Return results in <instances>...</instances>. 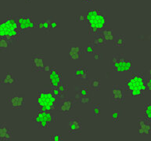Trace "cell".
I'll use <instances>...</instances> for the list:
<instances>
[{
	"label": "cell",
	"instance_id": "8fae6325",
	"mask_svg": "<svg viewBox=\"0 0 151 141\" xmlns=\"http://www.w3.org/2000/svg\"><path fill=\"white\" fill-rule=\"evenodd\" d=\"M137 131L138 134L142 137L149 135L151 132L150 122L147 120L145 117H139L138 118Z\"/></svg>",
	"mask_w": 151,
	"mask_h": 141
},
{
	"label": "cell",
	"instance_id": "9a60e30c",
	"mask_svg": "<svg viewBox=\"0 0 151 141\" xmlns=\"http://www.w3.org/2000/svg\"><path fill=\"white\" fill-rule=\"evenodd\" d=\"M13 140V130L5 122H2L0 126V140L9 141Z\"/></svg>",
	"mask_w": 151,
	"mask_h": 141
},
{
	"label": "cell",
	"instance_id": "cb8c5ba5",
	"mask_svg": "<svg viewBox=\"0 0 151 141\" xmlns=\"http://www.w3.org/2000/svg\"><path fill=\"white\" fill-rule=\"evenodd\" d=\"M52 21H51L50 19H46V20L45 19L44 21L36 23V26L37 27L41 28V29L50 31V30L52 29Z\"/></svg>",
	"mask_w": 151,
	"mask_h": 141
},
{
	"label": "cell",
	"instance_id": "7a4b0ae2",
	"mask_svg": "<svg viewBox=\"0 0 151 141\" xmlns=\"http://www.w3.org/2000/svg\"><path fill=\"white\" fill-rule=\"evenodd\" d=\"M86 17V24L88 27V34L96 35L106 27V17L100 9H88Z\"/></svg>",
	"mask_w": 151,
	"mask_h": 141
},
{
	"label": "cell",
	"instance_id": "4316f807",
	"mask_svg": "<svg viewBox=\"0 0 151 141\" xmlns=\"http://www.w3.org/2000/svg\"><path fill=\"white\" fill-rule=\"evenodd\" d=\"M144 117L151 122V103L145 104Z\"/></svg>",
	"mask_w": 151,
	"mask_h": 141
},
{
	"label": "cell",
	"instance_id": "f546056e",
	"mask_svg": "<svg viewBox=\"0 0 151 141\" xmlns=\"http://www.w3.org/2000/svg\"><path fill=\"white\" fill-rule=\"evenodd\" d=\"M79 102L81 103V104H91L93 103V98L90 97L89 96H81L78 100Z\"/></svg>",
	"mask_w": 151,
	"mask_h": 141
},
{
	"label": "cell",
	"instance_id": "8d00e7d4",
	"mask_svg": "<svg viewBox=\"0 0 151 141\" xmlns=\"http://www.w3.org/2000/svg\"><path fill=\"white\" fill-rule=\"evenodd\" d=\"M101 58V56L99 53H95L94 54V59L96 60H98V59H100Z\"/></svg>",
	"mask_w": 151,
	"mask_h": 141
},
{
	"label": "cell",
	"instance_id": "f1b7e54d",
	"mask_svg": "<svg viewBox=\"0 0 151 141\" xmlns=\"http://www.w3.org/2000/svg\"><path fill=\"white\" fill-rule=\"evenodd\" d=\"M120 116H121V112L117 110H114L112 112V114H111V118H112V121H113L114 123L119 122L120 121Z\"/></svg>",
	"mask_w": 151,
	"mask_h": 141
},
{
	"label": "cell",
	"instance_id": "7c38bea8",
	"mask_svg": "<svg viewBox=\"0 0 151 141\" xmlns=\"http://www.w3.org/2000/svg\"><path fill=\"white\" fill-rule=\"evenodd\" d=\"M68 130L70 134H80L82 130V125L80 117H71L68 122Z\"/></svg>",
	"mask_w": 151,
	"mask_h": 141
},
{
	"label": "cell",
	"instance_id": "74e56055",
	"mask_svg": "<svg viewBox=\"0 0 151 141\" xmlns=\"http://www.w3.org/2000/svg\"><path fill=\"white\" fill-rule=\"evenodd\" d=\"M147 77H150V76H151V67H150V68L148 69V70H147Z\"/></svg>",
	"mask_w": 151,
	"mask_h": 141
},
{
	"label": "cell",
	"instance_id": "6da1fadb",
	"mask_svg": "<svg viewBox=\"0 0 151 141\" xmlns=\"http://www.w3.org/2000/svg\"><path fill=\"white\" fill-rule=\"evenodd\" d=\"M124 86L131 96L135 98L142 97L145 92L147 90L146 75L142 72L133 73L125 80Z\"/></svg>",
	"mask_w": 151,
	"mask_h": 141
},
{
	"label": "cell",
	"instance_id": "52a82bcc",
	"mask_svg": "<svg viewBox=\"0 0 151 141\" xmlns=\"http://www.w3.org/2000/svg\"><path fill=\"white\" fill-rule=\"evenodd\" d=\"M77 100L74 98H64L60 99L57 104V112H58L60 114L68 115L70 112H72L75 109L76 105Z\"/></svg>",
	"mask_w": 151,
	"mask_h": 141
},
{
	"label": "cell",
	"instance_id": "5b68a950",
	"mask_svg": "<svg viewBox=\"0 0 151 141\" xmlns=\"http://www.w3.org/2000/svg\"><path fill=\"white\" fill-rule=\"evenodd\" d=\"M32 122L40 129H47L56 122L57 118L51 112H39L32 118Z\"/></svg>",
	"mask_w": 151,
	"mask_h": 141
},
{
	"label": "cell",
	"instance_id": "2e32d148",
	"mask_svg": "<svg viewBox=\"0 0 151 141\" xmlns=\"http://www.w3.org/2000/svg\"><path fill=\"white\" fill-rule=\"evenodd\" d=\"M52 93L58 99H64L68 97V86L65 83H61L57 87H51Z\"/></svg>",
	"mask_w": 151,
	"mask_h": 141
},
{
	"label": "cell",
	"instance_id": "277c9868",
	"mask_svg": "<svg viewBox=\"0 0 151 141\" xmlns=\"http://www.w3.org/2000/svg\"><path fill=\"white\" fill-rule=\"evenodd\" d=\"M21 35L17 17L14 16H8L4 21L0 24V37L6 38L12 42L18 40Z\"/></svg>",
	"mask_w": 151,
	"mask_h": 141
},
{
	"label": "cell",
	"instance_id": "484cf974",
	"mask_svg": "<svg viewBox=\"0 0 151 141\" xmlns=\"http://www.w3.org/2000/svg\"><path fill=\"white\" fill-rule=\"evenodd\" d=\"M90 88L94 91H99L101 88V81L99 78H93L89 83Z\"/></svg>",
	"mask_w": 151,
	"mask_h": 141
},
{
	"label": "cell",
	"instance_id": "836d02e7",
	"mask_svg": "<svg viewBox=\"0 0 151 141\" xmlns=\"http://www.w3.org/2000/svg\"><path fill=\"white\" fill-rule=\"evenodd\" d=\"M147 90L151 92V76L147 78Z\"/></svg>",
	"mask_w": 151,
	"mask_h": 141
},
{
	"label": "cell",
	"instance_id": "603a6c76",
	"mask_svg": "<svg viewBox=\"0 0 151 141\" xmlns=\"http://www.w3.org/2000/svg\"><path fill=\"white\" fill-rule=\"evenodd\" d=\"M101 34L105 38L106 41L108 42H114V41L116 39V37H115L114 34L113 30L111 29V28H107V27L104 28L101 32Z\"/></svg>",
	"mask_w": 151,
	"mask_h": 141
},
{
	"label": "cell",
	"instance_id": "9c48e42d",
	"mask_svg": "<svg viewBox=\"0 0 151 141\" xmlns=\"http://www.w3.org/2000/svg\"><path fill=\"white\" fill-rule=\"evenodd\" d=\"M26 98L24 95L15 93L13 95L6 98L7 104H9L11 108L16 110H23L24 108Z\"/></svg>",
	"mask_w": 151,
	"mask_h": 141
},
{
	"label": "cell",
	"instance_id": "d4e9b609",
	"mask_svg": "<svg viewBox=\"0 0 151 141\" xmlns=\"http://www.w3.org/2000/svg\"><path fill=\"white\" fill-rule=\"evenodd\" d=\"M126 45V37L124 35H119L116 37L114 41V46L115 47H124Z\"/></svg>",
	"mask_w": 151,
	"mask_h": 141
},
{
	"label": "cell",
	"instance_id": "30bf717a",
	"mask_svg": "<svg viewBox=\"0 0 151 141\" xmlns=\"http://www.w3.org/2000/svg\"><path fill=\"white\" fill-rule=\"evenodd\" d=\"M32 70L34 72H42L45 69V55L43 53H34L31 57Z\"/></svg>",
	"mask_w": 151,
	"mask_h": 141
},
{
	"label": "cell",
	"instance_id": "d6986e66",
	"mask_svg": "<svg viewBox=\"0 0 151 141\" xmlns=\"http://www.w3.org/2000/svg\"><path fill=\"white\" fill-rule=\"evenodd\" d=\"M75 76L79 79L86 80L88 78V68L86 66L75 67Z\"/></svg>",
	"mask_w": 151,
	"mask_h": 141
},
{
	"label": "cell",
	"instance_id": "ba28073f",
	"mask_svg": "<svg viewBox=\"0 0 151 141\" xmlns=\"http://www.w3.org/2000/svg\"><path fill=\"white\" fill-rule=\"evenodd\" d=\"M17 23L20 27L21 34L30 32L37 27L36 23L33 21V19L29 15H21L17 17Z\"/></svg>",
	"mask_w": 151,
	"mask_h": 141
},
{
	"label": "cell",
	"instance_id": "d6a6232c",
	"mask_svg": "<svg viewBox=\"0 0 151 141\" xmlns=\"http://www.w3.org/2000/svg\"><path fill=\"white\" fill-rule=\"evenodd\" d=\"M76 21L79 23H86V15H82V14H78L76 17Z\"/></svg>",
	"mask_w": 151,
	"mask_h": 141
},
{
	"label": "cell",
	"instance_id": "4fadbf2b",
	"mask_svg": "<svg viewBox=\"0 0 151 141\" xmlns=\"http://www.w3.org/2000/svg\"><path fill=\"white\" fill-rule=\"evenodd\" d=\"M112 100L117 104H123L124 102L125 94L123 88L119 86H114L112 89Z\"/></svg>",
	"mask_w": 151,
	"mask_h": 141
},
{
	"label": "cell",
	"instance_id": "8992f818",
	"mask_svg": "<svg viewBox=\"0 0 151 141\" xmlns=\"http://www.w3.org/2000/svg\"><path fill=\"white\" fill-rule=\"evenodd\" d=\"M112 68L114 72H129L132 68V61L123 54H115L112 59Z\"/></svg>",
	"mask_w": 151,
	"mask_h": 141
},
{
	"label": "cell",
	"instance_id": "7402d4cb",
	"mask_svg": "<svg viewBox=\"0 0 151 141\" xmlns=\"http://www.w3.org/2000/svg\"><path fill=\"white\" fill-rule=\"evenodd\" d=\"M106 40L105 39L103 35H102L101 33H99V34H97L95 35L94 39H93V41L92 42L93 43L95 46H103V47H105L106 46Z\"/></svg>",
	"mask_w": 151,
	"mask_h": 141
},
{
	"label": "cell",
	"instance_id": "d590c367",
	"mask_svg": "<svg viewBox=\"0 0 151 141\" xmlns=\"http://www.w3.org/2000/svg\"><path fill=\"white\" fill-rule=\"evenodd\" d=\"M94 0H81V2H84V3H87V4H89V3H92L93 2Z\"/></svg>",
	"mask_w": 151,
	"mask_h": 141
},
{
	"label": "cell",
	"instance_id": "e575fe53",
	"mask_svg": "<svg viewBox=\"0 0 151 141\" xmlns=\"http://www.w3.org/2000/svg\"><path fill=\"white\" fill-rule=\"evenodd\" d=\"M52 68V66H50V65H45V69H44V71L45 72H50Z\"/></svg>",
	"mask_w": 151,
	"mask_h": 141
},
{
	"label": "cell",
	"instance_id": "83f0119b",
	"mask_svg": "<svg viewBox=\"0 0 151 141\" xmlns=\"http://www.w3.org/2000/svg\"><path fill=\"white\" fill-rule=\"evenodd\" d=\"M94 45H93V42H90L88 43L86 47L84 48V53H87V54H93L95 52V48Z\"/></svg>",
	"mask_w": 151,
	"mask_h": 141
},
{
	"label": "cell",
	"instance_id": "ac0fdd59",
	"mask_svg": "<svg viewBox=\"0 0 151 141\" xmlns=\"http://www.w3.org/2000/svg\"><path fill=\"white\" fill-rule=\"evenodd\" d=\"M90 86L86 83H82V84L79 85L77 87L76 90V100H79V99L81 96H88L89 94V89H90Z\"/></svg>",
	"mask_w": 151,
	"mask_h": 141
},
{
	"label": "cell",
	"instance_id": "3957f363",
	"mask_svg": "<svg viewBox=\"0 0 151 141\" xmlns=\"http://www.w3.org/2000/svg\"><path fill=\"white\" fill-rule=\"evenodd\" d=\"M58 98L52 93L51 88L43 87L38 92L37 107L39 112L56 111Z\"/></svg>",
	"mask_w": 151,
	"mask_h": 141
},
{
	"label": "cell",
	"instance_id": "1f68e13d",
	"mask_svg": "<svg viewBox=\"0 0 151 141\" xmlns=\"http://www.w3.org/2000/svg\"><path fill=\"white\" fill-rule=\"evenodd\" d=\"M50 140L52 141H62L63 140V137L60 134H53L50 137Z\"/></svg>",
	"mask_w": 151,
	"mask_h": 141
},
{
	"label": "cell",
	"instance_id": "44dd1931",
	"mask_svg": "<svg viewBox=\"0 0 151 141\" xmlns=\"http://www.w3.org/2000/svg\"><path fill=\"white\" fill-rule=\"evenodd\" d=\"M17 82H18V80L9 71H7L5 77L1 80V85H14L17 84Z\"/></svg>",
	"mask_w": 151,
	"mask_h": 141
},
{
	"label": "cell",
	"instance_id": "5bb4252c",
	"mask_svg": "<svg viewBox=\"0 0 151 141\" xmlns=\"http://www.w3.org/2000/svg\"><path fill=\"white\" fill-rule=\"evenodd\" d=\"M50 80L51 87L59 86L62 82V74L58 70L56 67H52L50 72Z\"/></svg>",
	"mask_w": 151,
	"mask_h": 141
},
{
	"label": "cell",
	"instance_id": "4dcf8cb0",
	"mask_svg": "<svg viewBox=\"0 0 151 141\" xmlns=\"http://www.w3.org/2000/svg\"><path fill=\"white\" fill-rule=\"evenodd\" d=\"M93 113H94V116L98 117L101 114V104H97L94 105L93 107Z\"/></svg>",
	"mask_w": 151,
	"mask_h": 141
},
{
	"label": "cell",
	"instance_id": "ffe728a7",
	"mask_svg": "<svg viewBox=\"0 0 151 141\" xmlns=\"http://www.w3.org/2000/svg\"><path fill=\"white\" fill-rule=\"evenodd\" d=\"M12 43L13 42L9 39L1 37V39H0V50H1V53H9Z\"/></svg>",
	"mask_w": 151,
	"mask_h": 141
},
{
	"label": "cell",
	"instance_id": "f35d334b",
	"mask_svg": "<svg viewBox=\"0 0 151 141\" xmlns=\"http://www.w3.org/2000/svg\"><path fill=\"white\" fill-rule=\"evenodd\" d=\"M31 2H32V0H25V2H27V3H29Z\"/></svg>",
	"mask_w": 151,
	"mask_h": 141
},
{
	"label": "cell",
	"instance_id": "e0dca14e",
	"mask_svg": "<svg viewBox=\"0 0 151 141\" xmlns=\"http://www.w3.org/2000/svg\"><path fill=\"white\" fill-rule=\"evenodd\" d=\"M82 52H84V50L80 46L77 45H70L68 50V56L69 59L70 60H80L81 58Z\"/></svg>",
	"mask_w": 151,
	"mask_h": 141
}]
</instances>
